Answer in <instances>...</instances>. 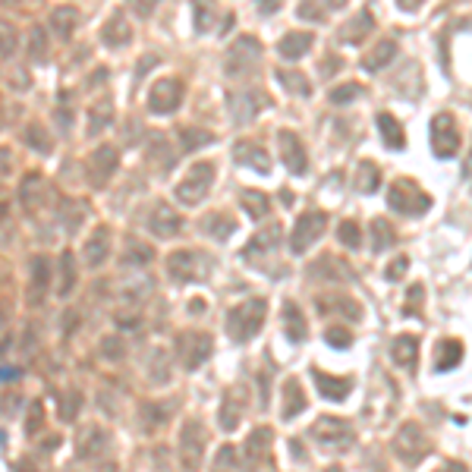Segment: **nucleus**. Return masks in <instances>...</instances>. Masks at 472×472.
I'll return each mask as SVG.
<instances>
[{
	"mask_svg": "<svg viewBox=\"0 0 472 472\" xmlns=\"http://www.w3.org/2000/svg\"><path fill=\"white\" fill-rule=\"evenodd\" d=\"M388 202H390V208L394 212H400V214H425L428 212V205H432V199L419 189L412 180H394L390 183V192H388Z\"/></svg>",
	"mask_w": 472,
	"mask_h": 472,
	"instance_id": "f257e3e1",
	"label": "nucleus"
},
{
	"mask_svg": "<svg viewBox=\"0 0 472 472\" xmlns=\"http://www.w3.org/2000/svg\"><path fill=\"white\" fill-rule=\"evenodd\" d=\"M265 312H268V302H265V300H249V302H243V306H236V309L227 315L230 334H234L236 340L256 337L261 318H265Z\"/></svg>",
	"mask_w": 472,
	"mask_h": 472,
	"instance_id": "f03ea898",
	"label": "nucleus"
},
{
	"mask_svg": "<svg viewBox=\"0 0 472 472\" xmlns=\"http://www.w3.org/2000/svg\"><path fill=\"white\" fill-rule=\"evenodd\" d=\"M212 180H214V164L212 161L192 164V167H189V173H186V183L177 186V199L195 205V202H202V199H205V192L212 189Z\"/></svg>",
	"mask_w": 472,
	"mask_h": 472,
	"instance_id": "7ed1b4c3",
	"label": "nucleus"
},
{
	"mask_svg": "<svg viewBox=\"0 0 472 472\" xmlns=\"http://www.w3.org/2000/svg\"><path fill=\"white\" fill-rule=\"evenodd\" d=\"M167 271L173 280L186 283V280H202L208 274V261L202 258V252H173L167 258Z\"/></svg>",
	"mask_w": 472,
	"mask_h": 472,
	"instance_id": "20e7f679",
	"label": "nucleus"
},
{
	"mask_svg": "<svg viewBox=\"0 0 472 472\" xmlns=\"http://www.w3.org/2000/svg\"><path fill=\"white\" fill-rule=\"evenodd\" d=\"M324 212H306L296 221V227H293V234H290V249L296 252V256H302V252L309 249L312 243H315L318 236H322V227H324Z\"/></svg>",
	"mask_w": 472,
	"mask_h": 472,
	"instance_id": "39448f33",
	"label": "nucleus"
},
{
	"mask_svg": "<svg viewBox=\"0 0 472 472\" xmlns=\"http://www.w3.org/2000/svg\"><path fill=\"white\" fill-rule=\"evenodd\" d=\"M183 101V82L180 79H161L148 94V111L151 114H173Z\"/></svg>",
	"mask_w": 472,
	"mask_h": 472,
	"instance_id": "423d86ee",
	"label": "nucleus"
},
{
	"mask_svg": "<svg viewBox=\"0 0 472 472\" xmlns=\"http://www.w3.org/2000/svg\"><path fill=\"white\" fill-rule=\"evenodd\" d=\"M432 142H434L438 158H454L456 155V148H460V133H456L450 114H438V117L432 120Z\"/></svg>",
	"mask_w": 472,
	"mask_h": 472,
	"instance_id": "0eeeda50",
	"label": "nucleus"
},
{
	"mask_svg": "<svg viewBox=\"0 0 472 472\" xmlns=\"http://www.w3.org/2000/svg\"><path fill=\"white\" fill-rule=\"evenodd\" d=\"M258 54H261V48H258V41L256 38H239L234 50H230V60H227V72H236L239 70V76H243L249 67H256L258 63Z\"/></svg>",
	"mask_w": 472,
	"mask_h": 472,
	"instance_id": "6e6552de",
	"label": "nucleus"
},
{
	"mask_svg": "<svg viewBox=\"0 0 472 472\" xmlns=\"http://www.w3.org/2000/svg\"><path fill=\"white\" fill-rule=\"evenodd\" d=\"M234 101H239V104H243V111L234 114V120H236V123H249V120L261 111V107H268V94H265V92H258V89H246V92H239V98L234 94ZM239 104H234V107H239Z\"/></svg>",
	"mask_w": 472,
	"mask_h": 472,
	"instance_id": "1a4fd4ad",
	"label": "nucleus"
},
{
	"mask_svg": "<svg viewBox=\"0 0 472 472\" xmlns=\"http://www.w3.org/2000/svg\"><path fill=\"white\" fill-rule=\"evenodd\" d=\"M234 155H236V164H243V167H252V170H258V173H268V170H271V164H268V155L258 148L256 142H239L236 148H234Z\"/></svg>",
	"mask_w": 472,
	"mask_h": 472,
	"instance_id": "9d476101",
	"label": "nucleus"
},
{
	"mask_svg": "<svg viewBox=\"0 0 472 472\" xmlns=\"http://www.w3.org/2000/svg\"><path fill=\"white\" fill-rule=\"evenodd\" d=\"M148 227L155 230L158 236H177V234H180V227H183V221L177 217V212H173V208L158 205V208H155V214H151V221H148Z\"/></svg>",
	"mask_w": 472,
	"mask_h": 472,
	"instance_id": "9b49d317",
	"label": "nucleus"
},
{
	"mask_svg": "<svg viewBox=\"0 0 472 472\" xmlns=\"http://www.w3.org/2000/svg\"><path fill=\"white\" fill-rule=\"evenodd\" d=\"M280 145H283V161H287L290 173H306V151H302L300 139L293 133H280Z\"/></svg>",
	"mask_w": 472,
	"mask_h": 472,
	"instance_id": "f8f14e48",
	"label": "nucleus"
},
{
	"mask_svg": "<svg viewBox=\"0 0 472 472\" xmlns=\"http://www.w3.org/2000/svg\"><path fill=\"white\" fill-rule=\"evenodd\" d=\"M315 45V35L312 32H290L287 38L280 41V54L287 60H300L302 54H309V48Z\"/></svg>",
	"mask_w": 472,
	"mask_h": 472,
	"instance_id": "ddd939ff",
	"label": "nucleus"
},
{
	"mask_svg": "<svg viewBox=\"0 0 472 472\" xmlns=\"http://www.w3.org/2000/svg\"><path fill=\"white\" fill-rule=\"evenodd\" d=\"M107 239H111L107 227H98V230H94V236L85 243V261H89L92 268L104 265V258H107Z\"/></svg>",
	"mask_w": 472,
	"mask_h": 472,
	"instance_id": "4468645a",
	"label": "nucleus"
},
{
	"mask_svg": "<svg viewBox=\"0 0 472 472\" xmlns=\"http://www.w3.org/2000/svg\"><path fill=\"white\" fill-rule=\"evenodd\" d=\"M92 167H94V183L101 186L107 180V173L117 167V151H114V148H98L92 155Z\"/></svg>",
	"mask_w": 472,
	"mask_h": 472,
	"instance_id": "2eb2a0df",
	"label": "nucleus"
},
{
	"mask_svg": "<svg viewBox=\"0 0 472 472\" xmlns=\"http://www.w3.org/2000/svg\"><path fill=\"white\" fill-rule=\"evenodd\" d=\"M378 126H381V136H384V142L390 145V148H397L400 151L406 139H403V133H400V123H397L390 114H378Z\"/></svg>",
	"mask_w": 472,
	"mask_h": 472,
	"instance_id": "dca6fc26",
	"label": "nucleus"
},
{
	"mask_svg": "<svg viewBox=\"0 0 472 472\" xmlns=\"http://www.w3.org/2000/svg\"><path fill=\"white\" fill-rule=\"evenodd\" d=\"M394 54H397V45H394V41H381V45L372 50V57H366V60H362V70H368V72L381 70L388 60H394Z\"/></svg>",
	"mask_w": 472,
	"mask_h": 472,
	"instance_id": "f3484780",
	"label": "nucleus"
},
{
	"mask_svg": "<svg viewBox=\"0 0 472 472\" xmlns=\"http://www.w3.org/2000/svg\"><path fill=\"white\" fill-rule=\"evenodd\" d=\"M283 318H287V334L293 340H302L306 337V318H302V312H300V306L296 302H287V309H283Z\"/></svg>",
	"mask_w": 472,
	"mask_h": 472,
	"instance_id": "a211bd4d",
	"label": "nucleus"
},
{
	"mask_svg": "<svg viewBox=\"0 0 472 472\" xmlns=\"http://www.w3.org/2000/svg\"><path fill=\"white\" fill-rule=\"evenodd\" d=\"M104 41H107V45H114V48H123L129 41V28H126V23H123V13H117V16L107 23Z\"/></svg>",
	"mask_w": 472,
	"mask_h": 472,
	"instance_id": "6ab92c4d",
	"label": "nucleus"
},
{
	"mask_svg": "<svg viewBox=\"0 0 472 472\" xmlns=\"http://www.w3.org/2000/svg\"><path fill=\"white\" fill-rule=\"evenodd\" d=\"M278 239H280V227H271L268 234H258L256 239H252V243L243 249V256H246V258H256L258 249H265V252L274 249V243H278Z\"/></svg>",
	"mask_w": 472,
	"mask_h": 472,
	"instance_id": "aec40b11",
	"label": "nucleus"
},
{
	"mask_svg": "<svg viewBox=\"0 0 472 472\" xmlns=\"http://www.w3.org/2000/svg\"><path fill=\"white\" fill-rule=\"evenodd\" d=\"M239 202H243V205H246V212H249L252 217L268 214V195L252 192V189H243V192H239Z\"/></svg>",
	"mask_w": 472,
	"mask_h": 472,
	"instance_id": "412c9836",
	"label": "nucleus"
},
{
	"mask_svg": "<svg viewBox=\"0 0 472 472\" xmlns=\"http://www.w3.org/2000/svg\"><path fill=\"white\" fill-rule=\"evenodd\" d=\"M368 234L375 236V243H372V249L375 252H384L390 243H394V234H390V224L384 221V217H378V221H372V230Z\"/></svg>",
	"mask_w": 472,
	"mask_h": 472,
	"instance_id": "4be33fe9",
	"label": "nucleus"
},
{
	"mask_svg": "<svg viewBox=\"0 0 472 472\" xmlns=\"http://www.w3.org/2000/svg\"><path fill=\"white\" fill-rule=\"evenodd\" d=\"M45 287H48V261L45 258H35L32 261V300H35V293H38V300H41Z\"/></svg>",
	"mask_w": 472,
	"mask_h": 472,
	"instance_id": "5701e85b",
	"label": "nucleus"
},
{
	"mask_svg": "<svg viewBox=\"0 0 472 472\" xmlns=\"http://www.w3.org/2000/svg\"><path fill=\"white\" fill-rule=\"evenodd\" d=\"M205 227H208V234H212V236L217 230V239H227L236 230V224L230 221V217H224V214H214V217H208V221H205Z\"/></svg>",
	"mask_w": 472,
	"mask_h": 472,
	"instance_id": "b1692460",
	"label": "nucleus"
},
{
	"mask_svg": "<svg viewBox=\"0 0 472 472\" xmlns=\"http://www.w3.org/2000/svg\"><path fill=\"white\" fill-rule=\"evenodd\" d=\"M337 236H340V243H344V246H350V249H356V246L362 243V234H359V227H356L353 221H344V224H340Z\"/></svg>",
	"mask_w": 472,
	"mask_h": 472,
	"instance_id": "393cba45",
	"label": "nucleus"
},
{
	"mask_svg": "<svg viewBox=\"0 0 472 472\" xmlns=\"http://www.w3.org/2000/svg\"><path fill=\"white\" fill-rule=\"evenodd\" d=\"M60 296H67L70 290H72V256L70 252H63V258H60Z\"/></svg>",
	"mask_w": 472,
	"mask_h": 472,
	"instance_id": "a878e982",
	"label": "nucleus"
},
{
	"mask_svg": "<svg viewBox=\"0 0 472 472\" xmlns=\"http://www.w3.org/2000/svg\"><path fill=\"white\" fill-rule=\"evenodd\" d=\"M283 85H287V92H296V94H309V82H302L300 72H280Z\"/></svg>",
	"mask_w": 472,
	"mask_h": 472,
	"instance_id": "bb28decb",
	"label": "nucleus"
},
{
	"mask_svg": "<svg viewBox=\"0 0 472 472\" xmlns=\"http://www.w3.org/2000/svg\"><path fill=\"white\" fill-rule=\"evenodd\" d=\"M359 94H362V85H344V89L331 92V101H334V104H346V101L359 98Z\"/></svg>",
	"mask_w": 472,
	"mask_h": 472,
	"instance_id": "cd10ccee",
	"label": "nucleus"
},
{
	"mask_svg": "<svg viewBox=\"0 0 472 472\" xmlns=\"http://www.w3.org/2000/svg\"><path fill=\"white\" fill-rule=\"evenodd\" d=\"M362 192H375L378 189V167L375 164H362V183H359Z\"/></svg>",
	"mask_w": 472,
	"mask_h": 472,
	"instance_id": "c85d7f7f",
	"label": "nucleus"
},
{
	"mask_svg": "<svg viewBox=\"0 0 472 472\" xmlns=\"http://www.w3.org/2000/svg\"><path fill=\"white\" fill-rule=\"evenodd\" d=\"M394 353H397V359H400V362H410V356L416 353V340H412V337L394 340Z\"/></svg>",
	"mask_w": 472,
	"mask_h": 472,
	"instance_id": "c756f323",
	"label": "nucleus"
},
{
	"mask_svg": "<svg viewBox=\"0 0 472 472\" xmlns=\"http://www.w3.org/2000/svg\"><path fill=\"white\" fill-rule=\"evenodd\" d=\"M180 136H183V145H186V148L189 151H195V148H199V145H205V142H212V136H208V133H192V129H183V133H180Z\"/></svg>",
	"mask_w": 472,
	"mask_h": 472,
	"instance_id": "7c9ffc66",
	"label": "nucleus"
},
{
	"mask_svg": "<svg viewBox=\"0 0 472 472\" xmlns=\"http://www.w3.org/2000/svg\"><path fill=\"white\" fill-rule=\"evenodd\" d=\"M72 19H76V10H54V26H63V38L70 35V26H72Z\"/></svg>",
	"mask_w": 472,
	"mask_h": 472,
	"instance_id": "2f4dec72",
	"label": "nucleus"
},
{
	"mask_svg": "<svg viewBox=\"0 0 472 472\" xmlns=\"http://www.w3.org/2000/svg\"><path fill=\"white\" fill-rule=\"evenodd\" d=\"M28 142L32 145H41V151H50V139L45 133H28Z\"/></svg>",
	"mask_w": 472,
	"mask_h": 472,
	"instance_id": "473e14b6",
	"label": "nucleus"
},
{
	"mask_svg": "<svg viewBox=\"0 0 472 472\" xmlns=\"http://www.w3.org/2000/svg\"><path fill=\"white\" fill-rule=\"evenodd\" d=\"M406 265H410L406 258H397V265H394V268H388V278H390V280H397V278H400V274L406 271Z\"/></svg>",
	"mask_w": 472,
	"mask_h": 472,
	"instance_id": "72a5a7b5",
	"label": "nucleus"
}]
</instances>
